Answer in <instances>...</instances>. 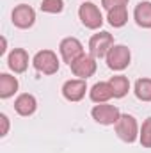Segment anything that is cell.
<instances>
[{"label":"cell","mask_w":151,"mask_h":153,"mask_svg":"<svg viewBox=\"0 0 151 153\" xmlns=\"http://www.w3.org/2000/svg\"><path fill=\"white\" fill-rule=\"evenodd\" d=\"M115 126V134L121 141L124 143H133L137 137H139V125L135 121V117L130 114H121L117 123L114 125Z\"/></svg>","instance_id":"6da1fadb"},{"label":"cell","mask_w":151,"mask_h":153,"mask_svg":"<svg viewBox=\"0 0 151 153\" xmlns=\"http://www.w3.org/2000/svg\"><path fill=\"white\" fill-rule=\"evenodd\" d=\"M34 68L43 75H53L59 71V59L55 55V52L52 50H41L34 55L32 59Z\"/></svg>","instance_id":"7a4b0ae2"},{"label":"cell","mask_w":151,"mask_h":153,"mask_svg":"<svg viewBox=\"0 0 151 153\" xmlns=\"http://www.w3.org/2000/svg\"><path fill=\"white\" fill-rule=\"evenodd\" d=\"M105 59H107V66L110 70H114V71H123L124 68H128L130 59H132V53H130V48L128 46H124V45H114Z\"/></svg>","instance_id":"3957f363"},{"label":"cell","mask_w":151,"mask_h":153,"mask_svg":"<svg viewBox=\"0 0 151 153\" xmlns=\"http://www.w3.org/2000/svg\"><path fill=\"white\" fill-rule=\"evenodd\" d=\"M78 16H80V22L84 23V27H87V29L94 30V29H100L103 25L101 11L93 2H84L78 9Z\"/></svg>","instance_id":"277c9868"},{"label":"cell","mask_w":151,"mask_h":153,"mask_svg":"<svg viewBox=\"0 0 151 153\" xmlns=\"http://www.w3.org/2000/svg\"><path fill=\"white\" fill-rule=\"evenodd\" d=\"M114 46V38L109 32H98L89 39V52L94 59H103Z\"/></svg>","instance_id":"5b68a950"},{"label":"cell","mask_w":151,"mask_h":153,"mask_svg":"<svg viewBox=\"0 0 151 153\" xmlns=\"http://www.w3.org/2000/svg\"><path fill=\"white\" fill-rule=\"evenodd\" d=\"M91 114H93V119L96 123H100V125H115L117 119H119V116H121V112H119V109L115 105L98 103V105L93 107Z\"/></svg>","instance_id":"8992f818"},{"label":"cell","mask_w":151,"mask_h":153,"mask_svg":"<svg viewBox=\"0 0 151 153\" xmlns=\"http://www.w3.org/2000/svg\"><path fill=\"white\" fill-rule=\"evenodd\" d=\"M11 18H13V23L18 29H29L36 22V11L27 4H20V5H16L13 9Z\"/></svg>","instance_id":"52a82bcc"},{"label":"cell","mask_w":151,"mask_h":153,"mask_svg":"<svg viewBox=\"0 0 151 153\" xmlns=\"http://www.w3.org/2000/svg\"><path fill=\"white\" fill-rule=\"evenodd\" d=\"M70 68H71V71H73L75 76L82 78V80H87L89 76H93L94 71H96V59L93 55H85L84 53V55H80L76 59L75 62L70 64Z\"/></svg>","instance_id":"ba28073f"},{"label":"cell","mask_w":151,"mask_h":153,"mask_svg":"<svg viewBox=\"0 0 151 153\" xmlns=\"http://www.w3.org/2000/svg\"><path fill=\"white\" fill-rule=\"evenodd\" d=\"M59 50H61L64 62H68V64L75 62L80 55H84V46L76 38H64L59 45Z\"/></svg>","instance_id":"9c48e42d"},{"label":"cell","mask_w":151,"mask_h":153,"mask_svg":"<svg viewBox=\"0 0 151 153\" xmlns=\"http://www.w3.org/2000/svg\"><path fill=\"white\" fill-rule=\"evenodd\" d=\"M85 91H87V84H85V80H82V78L68 80V82H64V85H62V96H64L68 102H80V100L85 96Z\"/></svg>","instance_id":"30bf717a"},{"label":"cell","mask_w":151,"mask_h":153,"mask_svg":"<svg viewBox=\"0 0 151 153\" xmlns=\"http://www.w3.org/2000/svg\"><path fill=\"white\" fill-rule=\"evenodd\" d=\"M7 64L14 73H23L29 66V53L23 48H14L7 57Z\"/></svg>","instance_id":"8fae6325"},{"label":"cell","mask_w":151,"mask_h":153,"mask_svg":"<svg viewBox=\"0 0 151 153\" xmlns=\"http://www.w3.org/2000/svg\"><path fill=\"white\" fill-rule=\"evenodd\" d=\"M36 109H38V100H36L32 94H29V93L20 94V96L16 98V102H14V111H16L20 116L34 114Z\"/></svg>","instance_id":"7c38bea8"},{"label":"cell","mask_w":151,"mask_h":153,"mask_svg":"<svg viewBox=\"0 0 151 153\" xmlns=\"http://www.w3.org/2000/svg\"><path fill=\"white\" fill-rule=\"evenodd\" d=\"M89 96H91V100L94 103H107L114 96V93H112V87H110L109 82H96L91 87Z\"/></svg>","instance_id":"4fadbf2b"},{"label":"cell","mask_w":151,"mask_h":153,"mask_svg":"<svg viewBox=\"0 0 151 153\" xmlns=\"http://www.w3.org/2000/svg\"><path fill=\"white\" fill-rule=\"evenodd\" d=\"M133 18L139 27L151 29V2H139L133 11Z\"/></svg>","instance_id":"5bb4252c"},{"label":"cell","mask_w":151,"mask_h":153,"mask_svg":"<svg viewBox=\"0 0 151 153\" xmlns=\"http://www.w3.org/2000/svg\"><path fill=\"white\" fill-rule=\"evenodd\" d=\"M18 91V80L16 76H11L9 73L0 75V98H9Z\"/></svg>","instance_id":"9a60e30c"},{"label":"cell","mask_w":151,"mask_h":153,"mask_svg":"<svg viewBox=\"0 0 151 153\" xmlns=\"http://www.w3.org/2000/svg\"><path fill=\"white\" fill-rule=\"evenodd\" d=\"M110 87H112L114 98H123L128 91H130V82L124 75H115L109 80Z\"/></svg>","instance_id":"2e32d148"},{"label":"cell","mask_w":151,"mask_h":153,"mask_svg":"<svg viewBox=\"0 0 151 153\" xmlns=\"http://www.w3.org/2000/svg\"><path fill=\"white\" fill-rule=\"evenodd\" d=\"M107 20H109V23L115 27V29H119V27H123L126 22H128V13H126V5H119V7H114L109 11V16H107Z\"/></svg>","instance_id":"e0dca14e"},{"label":"cell","mask_w":151,"mask_h":153,"mask_svg":"<svg viewBox=\"0 0 151 153\" xmlns=\"http://www.w3.org/2000/svg\"><path fill=\"white\" fill-rule=\"evenodd\" d=\"M135 96L141 102H151V78H139L135 82Z\"/></svg>","instance_id":"ac0fdd59"},{"label":"cell","mask_w":151,"mask_h":153,"mask_svg":"<svg viewBox=\"0 0 151 153\" xmlns=\"http://www.w3.org/2000/svg\"><path fill=\"white\" fill-rule=\"evenodd\" d=\"M139 139H141V144L144 148H151V117H148L142 123L141 132H139Z\"/></svg>","instance_id":"d6986e66"},{"label":"cell","mask_w":151,"mask_h":153,"mask_svg":"<svg viewBox=\"0 0 151 153\" xmlns=\"http://www.w3.org/2000/svg\"><path fill=\"white\" fill-rule=\"evenodd\" d=\"M64 9V0H43L41 2V11L50 13V14H57Z\"/></svg>","instance_id":"ffe728a7"},{"label":"cell","mask_w":151,"mask_h":153,"mask_svg":"<svg viewBox=\"0 0 151 153\" xmlns=\"http://www.w3.org/2000/svg\"><path fill=\"white\" fill-rule=\"evenodd\" d=\"M126 4H128V0H101V5L107 11H110L114 7H119V5H126Z\"/></svg>","instance_id":"44dd1931"},{"label":"cell","mask_w":151,"mask_h":153,"mask_svg":"<svg viewBox=\"0 0 151 153\" xmlns=\"http://www.w3.org/2000/svg\"><path fill=\"white\" fill-rule=\"evenodd\" d=\"M0 121H2V132H0V135L4 137V135H7V132H9V119H7L5 114H0Z\"/></svg>","instance_id":"7402d4cb"},{"label":"cell","mask_w":151,"mask_h":153,"mask_svg":"<svg viewBox=\"0 0 151 153\" xmlns=\"http://www.w3.org/2000/svg\"><path fill=\"white\" fill-rule=\"evenodd\" d=\"M5 46H7V41H5V38H2V48H0V55H4V53H5Z\"/></svg>","instance_id":"603a6c76"}]
</instances>
